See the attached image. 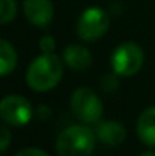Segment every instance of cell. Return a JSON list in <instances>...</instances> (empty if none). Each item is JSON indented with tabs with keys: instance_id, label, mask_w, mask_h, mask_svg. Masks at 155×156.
<instances>
[{
	"instance_id": "6da1fadb",
	"label": "cell",
	"mask_w": 155,
	"mask_h": 156,
	"mask_svg": "<svg viewBox=\"0 0 155 156\" xmlns=\"http://www.w3.org/2000/svg\"><path fill=\"white\" fill-rule=\"evenodd\" d=\"M62 77V64L61 59L53 53H43L35 58L28 68L26 80L28 85L35 91H49Z\"/></svg>"
},
{
	"instance_id": "7a4b0ae2",
	"label": "cell",
	"mask_w": 155,
	"mask_h": 156,
	"mask_svg": "<svg viewBox=\"0 0 155 156\" xmlns=\"http://www.w3.org/2000/svg\"><path fill=\"white\" fill-rule=\"evenodd\" d=\"M96 147V133L85 126L64 129L56 140L58 156H91Z\"/></svg>"
},
{
	"instance_id": "3957f363",
	"label": "cell",
	"mask_w": 155,
	"mask_h": 156,
	"mask_svg": "<svg viewBox=\"0 0 155 156\" xmlns=\"http://www.w3.org/2000/svg\"><path fill=\"white\" fill-rule=\"evenodd\" d=\"M143 62H145L143 50L134 41H126L120 44L114 50L111 58V65H113L114 73L123 77H129L138 73Z\"/></svg>"
},
{
	"instance_id": "277c9868",
	"label": "cell",
	"mask_w": 155,
	"mask_h": 156,
	"mask_svg": "<svg viewBox=\"0 0 155 156\" xmlns=\"http://www.w3.org/2000/svg\"><path fill=\"white\" fill-rule=\"evenodd\" d=\"M70 102L73 114L84 123H96L102 117V102L90 88H78L73 93Z\"/></svg>"
},
{
	"instance_id": "5b68a950",
	"label": "cell",
	"mask_w": 155,
	"mask_h": 156,
	"mask_svg": "<svg viewBox=\"0 0 155 156\" xmlns=\"http://www.w3.org/2000/svg\"><path fill=\"white\" fill-rule=\"evenodd\" d=\"M109 26V17L101 8H88L78 21V35L84 41H96L105 35Z\"/></svg>"
},
{
	"instance_id": "8992f818",
	"label": "cell",
	"mask_w": 155,
	"mask_h": 156,
	"mask_svg": "<svg viewBox=\"0 0 155 156\" xmlns=\"http://www.w3.org/2000/svg\"><path fill=\"white\" fill-rule=\"evenodd\" d=\"M0 117L6 124L24 126L32 118V106L21 96H6L0 103Z\"/></svg>"
},
{
	"instance_id": "52a82bcc",
	"label": "cell",
	"mask_w": 155,
	"mask_h": 156,
	"mask_svg": "<svg viewBox=\"0 0 155 156\" xmlns=\"http://www.w3.org/2000/svg\"><path fill=\"white\" fill-rule=\"evenodd\" d=\"M23 11L29 23L34 26H47L53 17V5L50 0H24Z\"/></svg>"
},
{
	"instance_id": "ba28073f",
	"label": "cell",
	"mask_w": 155,
	"mask_h": 156,
	"mask_svg": "<svg viewBox=\"0 0 155 156\" xmlns=\"http://www.w3.org/2000/svg\"><path fill=\"white\" fill-rule=\"evenodd\" d=\"M64 61L70 68L82 71V70H87L91 65L93 58H91L90 50L85 49L84 46L70 44L64 49Z\"/></svg>"
},
{
	"instance_id": "9c48e42d",
	"label": "cell",
	"mask_w": 155,
	"mask_h": 156,
	"mask_svg": "<svg viewBox=\"0 0 155 156\" xmlns=\"http://www.w3.org/2000/svg\"><path fill=\"white\" fill-rule=\"evenodd\" d=\"M98 140L106 146H119L126 138V129L117 121H105L98 126Z\"/></svg>"
},
{
	"instance_id": "30bf717a",
	"label": "cell",
	"mask_w": 155,
	"mask_h": 156,
	"mask_svg": "<svg viewBox=\"0 0 155 156\" xmlns=\"http://www.w3.org/2000/svg\"><path fill=\"white\" fill-rule=\"evenodd\" d=\"M137 133L142 143H145L149 147H155V106L148 108L138 117Z\"/></svg>"
},
{
	"instance_id": "8fae6325",
	"label": "cell",
	"mask_w": 155,
	"mask_h": 156,
	"mask_svg": "<svg viewBox=\"0 0 155 156\" xmlns=\"http://www.w3.org/2000/svg\"><path fill=\"white\" fill-rule=\"evenodd\" d=\"M17 65V53L14 47L9 44V41L2 40L0 41V74L8 76L14 71Z\"/></svg>"
},
{
	"instance_id": "7c38bea8",
	"label": "cell",
	"mask_w": 155,
	"mask_h": 156,
	"mask_svg": "<svg viewBox=\"0 0 155 156\" xmlns=\"http://www.w3.org/2000/svg\"><path fill=\"white\" fill-rule=\"evenodd\" d=\"M17 12L15 0H0V17H2V24H8L9 21L14 20Z\"/></svg>"
},
{
	"instance_id": "4fadbf2b",
	"label": "cell",
	"mask_w": 155,
	"mask_h": 156,
	"mask_svg": "<svg viewBox=\"0 0 155 156\" xmlns=\"http://www.w3.org/2000/svg\"><path fill=\"white\" fill-rule=\"evenodd\" d=\"M11 140H12V135H11L9 129H8L6 126H3L2 130H0V150H2V152H6V149H8Z\"/></svg>"
},
{
	"instance_id": "5bb4252c",
	"label": "cell",
	"mask_w": 155,
	"mask_h": 156,
	"mask_svg": "<svg viewBox=\"0 0 155 156\" xmlns=\"http://www.w3.org/2000/svg\"><path fill=\"white\" fill-rule=\"evenodd\" d=\"M40 49L44 53L53 52V49H55V40H53V37H50V35L43 37V38L40 40Z\"/></svg>"
},
{
	"instance_id": "9a60e30c",
	"label": "cell",
	"mask_w": 155,
	"mask_h": 156,
	"mask_svg": "<svg viewBox=\"0 0 155 156\" xmlns=\"http://www.w3.org/2000/svg\"><path fill=\"white\" fill-rule=\"evenodd\" d=\"M15 156H49L46 152L40 150V149H34V147H29V149H24V150H20Z\"/></svg>"
},
{
	"instance_id": "2e32d148",
	"label": "cell",
	"mask_w": 155,
	"mask_h": 156,
	"mask_svg": "<svg viewBox=\"0 0 155 156\" xmlns=\"http://www.w3.org/2000/svg\"><path fill=\"white\" fill-rule=\"evenodd\" d=\"M140 156H155V152H143Z\"/></svg>"
}]
</instances>
